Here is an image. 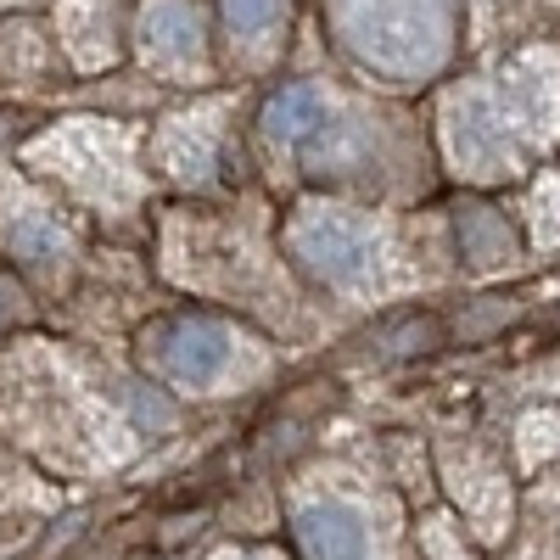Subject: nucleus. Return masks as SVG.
Returning <instances> with one entry per match:
<instances>
[{
	"label": "nucleus",
	"mask_w": 560,
	"mask_h": 560,
	"mask_svg": "<svg viewBox=\"0 0 560 560\" xmlns=\"http://www.w3.org/2000/svg\"><path fill=\"white\" fill-rule=\"evenodd\" d=\"M337 45L382 84H427L443 73L459 0H325Z\"/></svg>",
	"instance_id": "nucleus-1"
},
{
	"label": "nucleus",
	"mask_w": 560,
	"mask_h": 560,
	"mask_svg": "<svg viewBox=\"0 0 560 560\" xmlns=\"http://www.w3.org/2000/svg\"><path fill=\"white\" fill-rule=\"evenodd\" d=\"M280 253H287L314 287L370 303L398 280V253H393V230L348 202H298L280 224Z\"/></svg>",
	"instance_id": "nucleus-2"
},
{
	"label": "nucleus",
	"mask_w": 560,
	"mask_h": 560,
	"mask_svg": "<svg viewBox=\"0 0 560 560\" xmlns=\"http://www.w3.org/2000/svg\"><path fill=\"white\" fill-rule=\"evenodd\" d=\"M140 359L179 393H230L264 376V342L219 314H168L140 331Z\"/></svg>",
	"instance_id": "nucleus-3"
},
{
	"label": "nucleus",
	"mask_w": 560,
	"mask_h": 560,
	"mask_svg": "<svg viewBox=\"0 0 560 560\" xmlns=\"http://www.w3.org/2000/svg\"><path fill=\"white\" fill-rule=\"evenodd\" d=\"M438 140H443L448 168L459 179H471V185H504V179H522L527 174V152L499 124L482 79H465V84H454L448 96H443Z\"/></svg>",
	"instance_id": "nucleus-4"
},
{
	"label": "nucleus",
	"mask_w": 560,
	"mask_h": 560,
	"mask_svg": "<svg viewBox=\"0 0 560 560\" xmlns=\"http://www.w3.org/2000/svg\"><path fill=\"white\" fill-rule=\"evenodd\" d=\"M488 84V102L499 113V124L510 129V140L527 152V163L549 147H560V51H516Z\"/></svg>",
	"instance_id": "nucleus-5"
},
{
	"label": "nucleus",
	"mask_w": 560,
	"mask_h": 560,
	"mask_svg": "<svg viewBox=\"0 0 560 560\" xmlns=\"http://www.w3.org/2000/svg\"><path fill=\"white\" fill-rule=\"evenodd\" d=\"M34 158L57 163L62 179H73L84 197L96 202H129L135 197V135L113 129V124H73L62 135H45Z\"/></svg>",
	"instance_id": "nucleus-6"
},
{
	"label": "nucleus",
	"mask_w": 560,
	"mask_h": 560,
	"mask_svg": "<svg viewBox=\"0 0 560 560\" xmlns=\"http://www.w3.org/2000/svg\"><path fill=\"white\" fill-rule=\"evenodd\" d=\"M135 51L168 84H208L213 79V45L208 23L191 0H140Z\"/></svg>",
	"instance_id": "nucleus-7"
},
{
	"label": "nucleus",
	"mask_w": 560,
	"mask_h": 560,
	"mask_svg": "<svg viewBox=\"0 0 560 560\" xmlns=\"http://www.w3.org/2000/svg\"><path fill=\"white\" fill-rule=\"evenodd\" d=\"M230 107L224 96L213 102H197L174 118H163L158 140H152V158L163 174L185 179V185H219V163H224V147H230Z\"/></svg>",
	"instance_id": "nucleus-8"
},
{
	"label": "nucleus",
	"mask_w": 560,
	"mask_h": 560,
	"mask_svg": "<svg viewBox=\"0 0 560 560\" xmlns=\"http://www.w3.org/2000/svg\"><path fill=\"white\" fill-rule=\"evenodd\" d=\"M438 477L454 499V510L465 516V527H471L482 544H504L510 533V477L504 465L471 443H448L438 454Z\"/></svg>",
	"instance_id": "nucleus-9"
},
{
	"label": "nucleus",
	"mask_w": 560,
	"mask_h": 560,
	"mask_svg": "<svg viewBox=\"0 0 560 560\" xmlns=\"http://www.w3.org/2000/svg\"><path fill=\"white\" fill-rule=\"evenodd\" d=\"M292 538L303 560H370V516L342 493H314L292 504Z\"/></svg>",
	"instance_id": "nucleus-10"
},
{
	"label": "nucleus",
	"mask_w": 560,
	"mask_h": 560,
	"mask_svg": "<svg viewBox=\"0 0 560 560\" xmlns=\"http://www.w3.org/2000/svg\"><path fill=\"white\" fill-rule=\"evenodd\" d=\"M62 45L73 51L79 68H102L118 57V34H124V0H62Z\"/></svg>",
	"instance_id": "nucleus-11"
},
{
	"label": "nucleus",
	"mask_w": 560,
	"mask_h": 560,
	"mask_svg": "<svg viewBox=\"0 0 560 560\" xmlns=\"http://www.w3.org/2000/svg\"><path fill=\"white\" fill-rule=\"evenodd\" d=\"M292 23V0H224V28H230V51L242 62H269L287 39Z\"/></svg>",
	"instance_id": "nucleus-12"
},
{
	"label": "nucleus",
	"mask_w": 560,
	"mask_h": 560,
	"mask_svg": "<svg viewBox=\"0 0 560 560\" xmlns=\"http://www.w3.org/2000/svg\"><path fill=\"white\" fill-rule=\"evenodd\" d=\"M0 242H7L28 269H62V264H68V236H62L57 213H45V208L28 202V197H18L12 213L0 219Z\"/></svg>",
	"instance_id": "nucleus-13"
},
{
	"label": "nucleus",
	"mask_w": 560,
	"mask_h": 560,
	"mask_svg": "<svg viewBox=\"0 0 560 560\" xmlns=\"http://www.w3.org/2000/svg\"><path fill=\"white\" fill-rule=\"evenodd\" d=\"M454 242H459V258L471 269H504L516 264V230H510V219L488 202H471L454 213Z\"/></svg>",
	"instance_id": "nucleus-14"
},
{
	"label": "nucleus",
	"mask_w": 560,
	"mask_h": 560,
	"mask_svg": "<svg viewBox=\"0 0 560 560\" xmlns=\"http://www.w3.org/2000/svg\"><path fill=\"white\" fill-rule=\"evenodd\" d=\"M516 448L527 471H544V465H560V409H533L516 427Z\"/></svg>",
	"instance_id": "nucleus-15"
},
{
	"label": "nucleus",
	"mask_w": 560,
	"mask_h": 560,
	"mask_svg": "<svg viewBox=\"0 0 560 560\" xmlns=\"http://www.w3.org/2000/svg\"><path fill=\"white\" fill-rule=\"evenodd\" d=\"M527 230L538 247H560V168H544L527 191Z\"/></svg>",
	"instance_id": "nucleus-16"
},
{
	"label": "nucleus",
	"mask_w": 560,
	"mask_h": 560,
	"mask_svg": "<svg viewBox=\"0 0 560 560\" xmlns=\"http://www.w3.org/2000/svg\"><path fill=\"white\" fill-rule=\"evenodd\" d=\"M39 62H45V39H39V28H28V23L0 28V68H23V73H34Z\"/></svg>",
	"instance_id": "nucleus-17"
},
{
	"label": "nucleus",
	"mask_w": 560,
	"mask_h": 560,
	"mask_svg": "<svg viewBox=\"0 0 560 560\" xmlns=\"http://www.w3.org/2000/svg\"><path fill=\"white\" fill-rule=\"evenodd\" d=\"M420 549H427V560H471V549H465L454 516H443V510L420 522Z\"/></svg>",
	"instance_id": "nucleus-18"
},
{
	"label": "nucleus",
	"mask_w": 560,
	"mask_h": 560,
	"mask_svg": "<svg viewBox=\"0 0 560 560\" xmlns=\"http://www.w3.org/2000/svg\"><path fill=\"white\" fill-rule=\"evenodd\" d=\"M12 308H18V298H12L7 280H0V319H12Z\"/></svg>",
	"instance_id": "nucleus-19"
},
{
	"label": "nucleus",
	"mask_w": 560,
	"mask_h": 560,
	"mask_svg": "<svg viewBox=\"0 0 560 560\" xmlns=\"http://www.w3.org/2000/svg\"><path fill=\"white\" fill-rule=\"evenodd\" d=\"M555 7H560V0H555Z\"/></svg>",
	"instance_id": "nucleus-20"
}]
</instances>
